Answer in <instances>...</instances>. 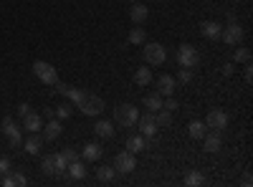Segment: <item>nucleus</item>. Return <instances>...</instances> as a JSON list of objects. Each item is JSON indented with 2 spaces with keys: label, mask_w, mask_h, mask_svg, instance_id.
<instances>
[{
  "label": "nucleus",
  "mask_w": 253,
  "mask_h": 187,
  "mask_svg": "<svg viewBox=\"0 0 253 187\" xmlns=\"http://www.w3.org/2000/svg\"><path fill=\"white\" fill-rule=\"evenodd\" d=\"M114 119H117V124L119 127H134L137 124V119H139V114H137V107L134 104H119V107L114 109Z\"/></svg>",
  "instance_id": "1"
},
{
  "label": "nucleus",
  "mask_w": 253,
  "mask_h": 187,
  "mask_svg": "<svg viewBox=\"0 0 253 187\" xmlns=\"http://www.w3.org/2000/svg\"><path fill=\"white\" fill-rule=\"evenodd\" d=\"M126 150H129L132 154H137V152L147 150V139H144L142 134H132L129 139H126Z\"/></svg>",
  "instance_id": "20"
},
{
  "label": "nucleus",
  "mask_w": 253,
  "mask_h": 187,
  "mask_svg": "<svg viewBox=\"0 0 253 187\" xmlns=\"http://www.w3.org/2000/svg\"><path fill=\"white\" fill-rule=\"evenodd\" d=\"M79 109L86 114V116H99L104 112V99L96 96V94H86V96H84V101L79 104Z\"/></svg>",
  "instance_id": "4"
},
{
  "label": "nucleus",
  "mask_w": 253,
  "mask_h": 187,
  "mask_svg": "<svg viewBox=\"0 0 253 187\" xmlns=\"http://www.w3.org/2000/svg\"><path fill=\"white\" fill-rule=\"evenodd\" d=\"M134 167H137V159H134V154H132L129 150H126V152H119V154L114 157V172L129 175Z\"/></svg>",
  "instance_id": "9"
},
{
  "label": "nucleus",
  "mask_w": 253,
  "mask_h": 187,
  "mask_svg": "<svg viewBox=\"0 0 253 187\" xmlns=\"http://www.w3.org/2000/svg\"><path fill=\"white\" fill-rule=\"evenodd\" d=\"M23 127L33 134V132H41V129H43V116H41V114H36L33 109L23 116Z\"/></svg>",
  "instance_id": "13"
},
{
  "label": "nucleus",
  "mask_w": 253,
  "mask_h": 187,
  "mask_svg": "<svg viewBox=\"0 0 253 187\" xmlns=\"http://www.w3.org/2000/svg\"><path fill=\"white\" fill-rule=\"evenodd\" d=\"M147 15H150L147 5H142V3H132V8H129V18H132V23H134V26H142L144 20H147Z\"/></svg>",
  "instance_id": "19"
},
{
  "label": "nucleus",
  "mask_w": 253,
  "mask_h": 187,
  "mask_svg": "<svg viewBox=\"0 0 253 187\" xmlns=\"http://www.w3.org/2000/svg\"><path fill=\"white\" fill-rule=\"evenodd\" d=\"M94 134L101 137V139H112V137H114V124H112V121H96Z\"/></svg>",
  "instance_id": "21"
},
{
  "label": "nucleus",
  "mask_w": 253,
  "mask_h": 187,
  "mask_svg": "<svg viewBox=\"0 0 253 187\" xmlns=\"http://www.w3.org/2000/svg\"><path fill=\"white\" fill-rule=\"evenodd\" d=\"M43 119H56V109H43Z\"/></svg>",
  "instance_id": "42"
},
{
  "label": "nucleus",
  "mask_w": 253,
  "mask_h": 187,
  "mask_svg": "<svg viewBox=\"0 0 253 187\" xmlns=\"http://www.w3.org/2000/svg\"><path fill=\"white\" fill-rule=\"evenodd\" d=\"M15 112H18V116H26V114L31 112V107H28V104L23 101V104H18V109H15Z\"/></svg>",
  "instance_id": "39"
},
{
  "label": "nucleus",
  "mask_w": 253,
  "mask_h": 187,
  "mask_svg": "<svg viewBox=\"0 0 253 187\" xmlns=\"http://www.w3.org/2000/svg\"><path fill=\"white\" fill-rule=\"evenodd\" d=\"M0 129L5 132V137H8V142H10V147H13V150L23 144V137H20V127L13 121V116H5L3 124H0Z\"/></svg>",
  "instance_id": "7"
},
{
  "label": "nucleus",
  "mask_w": 253,
  "mask_h": 187,
  "mask_svg": "<svg viewBox=\"0 0 253 187\" xmlns=\"http://www.w3.org/2000/svg\"><path fill=\"white\" fill-rule=\"evenodd\" d=\"M53 91H56V94H63V96H66L69 86H66V84H61V81H56V84H53Z\"/></svg>",
  "instance_id": "38"
},
{
  "label": "nucleus",
  "mask_w": 253,
  "mask_h": 187,
  "mask_svg": "<svg viewBox=\"0 0 253 187\" xmlns=\"http://www.w3.org/2000/svg\"><path fill=\"white\" fill-rule=\"evenodd\" d=\"M205 132H208L205 121H190V127H187V134L193 137V139H203V137H205Z\"/></svg>",
  "instance_id": "24"
},
{
  "label": "nucleus",
  "mask_w": 253,
  "mask_h": 187,
  "mask_svg": "<svg viewBox=\"0 0 253 187\" xmlns=\"http://www.w3.org/2000/svg\"><path fill=\"white\" fill-rule=\"evenodd\" d=\"M198 61H200V53H198L195 46L182 43V46L177 48V64H180V69H195Z\"/></svg>",
  "instance_id": "2"
},
{
  "label": "nucleus",
  "mask_w": 253,
  "mask_h": 187,
  "mask_svg": "<svg viewBox=\"0 0 253 187\" xmlns=\"http://www.w3.org/2000/svg\"><path fill=\"white\" fill-rule=\"evenodd\" d=\"M126 40H129V43H132V46H142V43H144V40H147V33H144V28H139V26H134V28L129 31V38H126Z\"/></svg>",
  "instance_id": "27"
},
{
  "label": "nucleus",
  "mask_w": 253,
  "mask_h": 187,
  "mask_svg": "<svg viewBox=\"0 0 253 187\" xmlns=\"http://www.w3.org/2000/svg\"><path fill=\"white\" fill-rule=\"evenodd\" d=\"M198 28H200V33H203L205 38H210V40H218V38H220V26L215 23V20H203Z\"/></svg>",
  "instance_id": "17"
},
{
  "label": "nucleus",
  "mask_w": 253,
  "mask_h": 187,
  "mask_svg": "<svg viewBox=\"0 0 253 187\" xmlns=\"http://www.w3.org/2000/svg\"><path fill=\"white\" fill-rule=\"evenodd\" d=\"M220 132H205V137H203V150L205 152H218L220 150Z\"/></svg>",
  "instance_id": "16"
},
{
  "label": "nucleus",
  "mask_w": 253,
  "mask_h": 187,
  "mask_svg": "<svg viewBox=\"0 0 253 187\" xmlns=\"http://www.w3.org/2000/svg\"><path fill=\"white\" fill-rule=\"evenodd\" d=\"M203 182H205V177H203L200 172H190V175L185 177V185H187V187H195V185H203Z\"/></svg>",
  "instance_id": "32"
},
{
  "label": "nucleus",
  "mask_w": 253,
  "mask_h": 187,
  "mask_svg": "<svg viewBox=\"0 0 253 187\" xmlns=\"http://www.w3.org/2000/svg\"><path fill=\"white\" fill-rule=\"evenodd\" d=\"M134 81H137V86H150L152 84V71L147 66H139L134 71Z\"/></svg>",
  "instance_id": "22"
},
{
  "label": "nucleus",
  "mask_w": 253,
  "mask_h": 187,
  "mask_svg": "<svg viewBox=\"0 0 253 187\" xmlns=\"http://www.w3.org/2000/svg\"><path fill=\"white\" fill-rule=\"evenodd\" d=\"M243 78H246V84H251V81H253V69L246 64V74H243Z\"/></svg>",
  "instance_id": "40"
},
{
  "label": "nucleus",
  "mask_w": 253,
  "mask_h": 187,
  "mask_svg": "<svg viewBox=\"0 0 253 187\" xmlns=\"http://www.w3.org/2000/svg\"><path fill=\"white\" fill-rule=\"evenodd\" d=\"M3 185L5 187H23V185H28V180H26V175H20V172H8L5 177H3Z\"/></svg>",
  "instance_id": "23"
},
{
  "label": "nucleus",
  "mask_w": 253,
  "mask_h": 187,
  "mask_svg": "<svg viewBox=\"0 0 253 187\" xmlns=\"http://www.w3.org/2000/svg\"><path fill=\"white\" fill-rule=\"evenodd\" d=\"M223 74H225V76H233V64H225V66H223Z\"/></svg>",
  "instance_id": "43"
},
{
  "label": "nucleus",
  "mask_w": 253,
  "mask_h": 187,
  "mask_svg": "<svg viewBox=\"0 0 253 187\" xmlns=\"http://www.w3.org/2000/svg\"><path fill=\"white\" fill-rule=\"evenodd\" d=\"M66 170H69V175H71L74 180H84V177H86V164L79 162V159H76V162H71Z\"/></svg>",
  "instance_id": "25"
},
{
  "label": "nucleus",
  "mask_w": 253,
  "mask_h": 187,
  "mask_svg": "<svg viewBox=\"0 0 253 187\" xmlns=\"http://www.w3.org/2000/svg\"><path fill=\"white\" fill-rule=\"evenodd\" d=\"M41 170L46 175H61V172H66V162L61 159V154H46L43 162H41Z\"/></svg>",
  "instance_id": "10"
},
{
  "label": "nucleus",
  "mask_w": 253,
  "mask_h": 187,
  "mask_svg": "<svg viewBox=\"0 0 253 187\" xmlns=\"http://www.w3.org/2000/svg\"><path fill=\"white\" fill-rule=\"evenodd\" d=\"M175 89H177L175 76L162 74V76L157 78V94H160V96H172V94H175Z\"/></svg>",
  "instance_id": "11"
},
{
  "label": "nucleus",
  "mask_w": 253,
  "mask_h": 187,
  "mask_svg": "<svg viewBox=\"0 0 253 187\" xmlns=\"http://www.w3.org/2000/svg\"><path fill=\"white\" fill-rule=\"evenodd\" d=\"M33 74L43 81V84H48V86H53L58 81V74H56V69L48 64V61H36V64H33Z\"/></svg>",
  "instance_id": "3"
},
{
  "label": "nucleus",
  "mask_w": 253,
  "mask_h": 187,
  "mask_svg": "<svg viewBox=\"0 0 253 187\" xmlns=\"http://www.w3.org/2000/svg\"><path fill=\"white\" fill-rule=\"evenodd\" d=\"M129 3H137V0H129Z\"/></svg>",
  "instance_id": "44"
},
{
  "label": "nucleus",
  "mask_w": 253,
  "mask_h": 187,
  "mask_svg": "<svg viewBox=\"0 0 253 187\" xmlns=\"http://www.w3.org/2000/svg\"><path fill=\"white\" fill-rule=\"evenodd\" d=\"M61 159H63V162H66V167H69V164H71V162H76V159H79V154H76V150H71V147H66V150H63V152H61Z\"/></svg>",
  "instance_id": "34"
},
{
  "label": "nucleus",
  "mask_w": 253,
  "mask_h": 187,
  "mask_svg": "<svg viewBox=\"0 0 253 187\" xmlns=\"http://www.w3.org/2000/svg\"><path fill=\"white\" fill-rule=\"evenodd\" d=\"M137 124H139V129H142V134H144V137H155V134H157V129H160L152 112H150V114H144V116H139V119H137Z\"/></svg>",
  "instance_id": "12"
},
{
  "label": "nucleus",
  "mask_w": 253,
  "mask_h": 187,
  "mask_svg": "<svg viewBox=\"0 0 253 187\" xmlns=\"http://www.w3.org/2000/svg\"><path fill=\"white\" fill-rule=\"evenodd\" d=\"M66 96H69V101H71V104H76V107H79V104L84 101V96H86V91H84V89H74V86H69Z\"/></svg>",
  "instance_id": "31"
},
{
  "label": "nucleus",
  "mask_w": 253,
  "mask_h": 187,
  "mask_svg": "<svg viewBox=\"0 0 253 187\" xmlns=\"http://www.w3.org/2000/svg\"><path fill=\"white\" fill-rule=\"evenodd\" d=\"M165 58H167V51H165L162 43H147L144 46V61L150 66H162Z\"/></svg>",
  "instance_id": "5"
},
{
  "label": "nucleus",
  "mask_w": 253,
  "mask_h": 187,
  "mask_svg": "<svg viewBox=\"0 0 253 187\" xmlns=\"http://www.w3.org/2000/svg\"><path fill=\"white\" fill-rule=\"evenodd\" d=\"M144 107L150 109L152 114H155V112H160V109H162V96H160L157 91H155V94H150V96H144Z\"/></svg>",
  "instance_id": "26"
},
{
  "label": "nucleus",
  "mask_w": 253,
  "mask_h": 187,
  "mask_svg": "<svg viewBox=\"0 0 253 187\" xmlns=\"http://www.w3.org/2000/svg\"><path fill=\"white\" fill-rule=\"evenodd\" d=\"M241 38H243V28L236 23V20H230L225 28H220V40H223V43H228V46L241 43Z\"/></svg>",
  "instance_id": "8"
},
{
  "label": "nucleus",
  "mask_w": 253,
  "mask_h": 187,
  "mask_svg": "<svg viewBox=\"0 0 253 187\" xmlns=\"http://www.w3.org/2000/svg\"><path fill=\"white\" fill-rule=\"evenodd\" d=\"M43 142H46V139H43V134H41V132H33V134L23 142V147H26V152H28V154H38V152H41V147H43Z\"/></svg>",
  "instance_id": "15"
},
{
  "label": "nucleus",
  "mask_w": 253,
  "mask_h": 187,
  "mask_svg": "<svg viewBox=\"0 0 253 187\" xmlns=\"http://www.w3.org/2000/svg\"><path fill=\"white\" fill-rule=\"evenodd\" d=\"M241 185H243V187H251V185H253V177H251V175L246 172V175L241 177Z\"/></svg>",
  "instance_id": "41"
},
{
  "label": "nucleus",
  "mask_w": 253,
  "mask_h": 187,
  "mask_svg": "<svg viewBox=\"0 0 253 187\" xmlns=\"http://www.w3.org/2000/svg\"><path fill=\"white\" fill-rule=\"evenodd\" d=\"M205 127L210 132H223L228 127V114L223 109H210L208 116H205Z\"/></svg>",
  "instance_id": "6"
},
{
  "label": "nucleus",
  "mask_w": 253,
  "mask_h": 187,
  "mask_svg": "<svg viewBox=\"0 0 253 187\" xmlns=\"http://www.w3.org/2000/svg\"><path fill=\"white\" fill-rule=\"evenodd\" d=\"M114 177V167H109V164H101V167H96V180L99 182H109Z\"/></svg>",
  "instance_id": "28"
},
{
  "label": "nucleus",
  "mask_w": 253,
  "mask_h": 187,
  "mask_svg": "<svg viewBox=\"0 0 253 187\" xmlns=\"http://www.w3.org/2000/svg\"><path fill=\"white\" fill-rule=\"evenodd\" d=\"M233 58H236V64H248V61H251V51L248 48H238Z\"/></svg>",
  "instance_id": "35"
},
{
  "label": "nucleus",
  "mask_w": 253,
  "mask_h": 187,
  "mask_svg": "<svg viewBox=\"0 0 253 187\" xmlns=\"http://www.w3.org/2000/svg\"><path fill=\"white\" fill-rule=\"evenodd\" d=\"M162 109H167V112H175V109H177V101H175L172 96H167V101H162Z\"/></svg>",
  "instance_id": "37"
},
{
  "label": "nucleus",
  "mask_w": 253,
  "mask_h": 187,
  "mask_svg": "<svg viewBox=\"0 0 253 187\" xmlns=\"http://www.w3.org/2000/svg\"><path fill=\"white\" fill-rule=\"evenodd\" d=\"M175 81L177 84H190V81H193V69H180Z\"/></svg>",
  "instance_id": "33"
},
{
  "label": "nucleus",
  "mask_w": 253,
  "mask_h": 187,
  "mask_svg": "<svg viewBox=\"0 0 253 187\" xmlns=\"http://www.w3.org/2000/svg\"><path fill=\"white\" fill-rule=\"evenodd\" d=\"M10 170H13L10 159H8V157H0V177H5V175H8Z\"/></svg>",
  "instance_id": "36"
},
{
  "label": "nucleus",
  "mask_w": 253,
  "mask_h": 187,
  "mask_svg": "<svg viewBox=\"0 0 253 187\" xmlns=\"http://www.w3.org/2000/svg\"><path fill=\"white\" fill-rule=\"evenodd\" d=\"M71 114H74V104L71 101L58 104V107H56V119H69Z\"/></svg>",
  "instance_id": "29"
},
{
  "label": "nucleus",
  "mask_w": 253,
  "mask_h": 187,
  "mask_svg": "<svg viewBox=\"0 0 253 187\" xmlns=\"http://www.w3.org/2000/svg\"><path fill=\"white\" fill-rule=\"evenodd\" d=\"M155 121H157V127H170V124H172V112L160 109L157 116H155Z\"/></svg>",
  "instance_id": "30"
},
{
  "label": "nucleus",
  "mask_w": 253,
  "mask_h": 187,
  "mask_svg": "<svg viewBox=\"0 0 253 187\" xmlns=\"http://www.w3.org/2000/svg\"><path fill=\"white\" fill-rule=\"evenodd\" d=\"M101 154H104V150H101V144H96V142L86 144V147L81 150V159H84V162H96Z\"/></svg>",
  "instance_id": "18"
},
{
  "label": "nucleus",
  "mask_w": 253,
  "mask_h": 187,
  "mask_svg": "<svg viewBox=\"0 0 253 187\" xmlns=\"http://www.w3.org/2000/svg\"><path fill=\"white\" fill-rule=\"evenodd\" d=\"M61 132H63V127H61V121H58V119H48V124H46L43 129H41V134H43V139H46V142L58 139V137H61Z\"/></svg>",
  "instance_id": "14"
}]
</instances>
